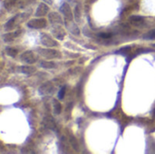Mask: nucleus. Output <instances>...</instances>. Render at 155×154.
Segmentation results:
<instances>
[{
	"label": "nucleus",
	"instance_id": "1",
	"mask_svg": "<svg viewBox=\"0 0 155 154\" xmlns=\"http://www.w3.org/2000/svg\"><path fill=\"white\" fill-rule=\"evenodd\" d=\"M28 27L32 28H42L46 27V21L45 19H34L28 23Z\"/></svg>",
	"mask_w": 155,
	"mask_h": 154
},
{
	"label": "nucleus",
	"instance_id": "2",
	"mask_svg": "<svg viewBox=\"0 0 155 154\" xmlns=\"http://www.w3.org/2000/svg\"><path fill=\"white\" fill-rule=\"evenodd\" d=\"M40 54L43 55V56H46L47 58H55L59 56V53L55 51V50H39L38 51Z\"/></svg>",
	"mask_w": 155,
	"mask_h": 154
},
{
	"label": "nucleus",
	"instance_id": "3",
	"mask_svg": "<svg viewBox=\"0 0 155 154\" xmlns=\"http://www.w3.org/2000/svg\"><path fill=\"white\" fill-rule=\"evenodd\" d=\"M21 59L23 61H25L26 63H27V64H33L36 60V58L35 57V55H34V54L32 52H26L22 55Z\"/></svg>",
	"mask_w": 155,
	"mask_h": 154
},
{
	"label": "nucleus",
	"instance_id": "4",
	"mask_svg": "<svg viewBox=\"0 0 155 154\" xmlns=\"http://www.w3.org/2000/svg\"><path fill=\"white\" fill-rule=\"evenodd\" d=\"M61 11L65 14V17L69 18V19H72V12H71V9L69 8V6L67 4H64L61 8Z\"/></svg>",
	"mask_w": 155,
	"mask_h": 154
},
{
	"label": "nucleus",
	"instance_id": "5",
	"mask_svg": "<svg viewBox=\"0 0 155 154\" xmlns=\"http://www.w3.org/2000/svg\"><path fill=\"white\" fill-rule=\"evenodd\" d=\"M47 11H48V8L46 7V5H45V4H40V6L38 7L37 10H36V16H38V17H40V16H44V15H46V12H47Z\"/></svg>",
	"mask_w": 155,
	"mask_h": 154
},
{
	"label": "nucleus",
	"instance_id": "6",
	"mask_svg": "<svg viewBox=\"0 0 155 154\" xmlns=\"http://www.w3.org/2000/svg\"><path fill=\"white\" fill-rule=\"evenodd\" d=\"M130 20L131 22L133 24V25H136V26H141L143 22V17H139V16H132L130 17Z\"/></svg>",
	"mask_w": 155,
	"mask_h": 154
},
{
	"label": "nucleus",
	"instance_id": "7",
	"mask_svg": "<svg viewBox=\"0 0 155 154\" xmlns=\"http://www.w3.org/2000/svg\"><path fill=\"white\" fill-rule=\"evenodd\" d=\"M143 38H144V39H149V40H153V39H155V29H153L152 31L149 32L146 36H144Z\"/></svg>",
	"mask_w": 155,
	"mask_h": 154
},
{
	"label": "nucleus",
	"instance_id": "8",
	"mask_svg": "<svg viewBox=\"0 0 155 154\" xmlns=\"http://www.w3.org/2000/svg\"><path fill=\"white\" fill-rule=\"evenodd\" d=\"M50 40H52V39L48 36V40H47V41H50ZM42 44L45 45V46H56V43H55V41H51V44H47V43L46 42V39L43 38V37H42Z\"/></svg>",
	"mask_w": 155,
	"mask_h": 154
},
{
	"label": "nucleus",
	"instance_id": "9",
	"mask_svg": "<svg viewBox=\"0 0 155 154\" xmlns=\"http://www.w3.org/2000/svg\"><path fill=\"white\" fill-rule=\"evenodd\" d=\"M41 66L45 67V68H53L55 67V64L54 63H50V62H43V64H41Z\"/></svg>",
	"mask_w": 155,
	"mask_h": 154
},
{
	"label": "nucleus",
	"instance_id": "10",
	"mask_svg": "<svg viewBox=\"0 0 155 154\" xmlns=\"http://www.w3.org/2000/svg\"><path fill=\"white\" fill-rule=\"evenodd\" d=\"M54 103H55V112L57 114H59V112H60V111H61V104L57 102V101H54Z\"/></svg>",
	"mask_w": 155,
	"mask_h": 154
},
{
	"label": "nucleus",
	"instance_id": "11",
	"mask_svg": "<svg viewBox=\"0 0 155 154\" xmlns=\"http://www.w3.org/2000/svg\"><path fill=\"white\" fill-rule=\"evenodd\" d=\"M7 53L10 55V56H15L17 55V51L15 49H12L11 47H8L7 48Z\"/></svg>",
	"mask_w": 155,
	"mask_h": 154
},
{
	"label": "nucleus",
	"instance_id": "12",
	"mask_svg": "<svg viewBox=\"0 0 155 154\" xmlns=\"http://www.w3.org/2000/svg\"><path fill=\"white\" fill-rule=\"evenodd\" d=\"M65 93V87H63V88L58 92V98H59L60 100H62V99L64 98Z\"/></svg>",
	"mask_w": 155,
	"mask_h": 154
},
{
	"label": "nucleus",
	"instance_id": "13",
	"mask_svg": "<svg viewBox=\"0 0 155 154\" xmlns=\"http://www.w3.org/2000/svg\"><path fill=\"white\" fill-rule=\"evenodd\" d=\"M99 36L102 38H109V37L112 36V34H109V33H101V34H99Z\"/></svg>",
	"mask_w": 155,
	"mask_h": 154
},
{
	"label": "nucleus",
	"instance_id": "14",
	"mask_svg": "<svg viewBox=\"0 0 155 154\" xmlns=\"http://www.w3.org/2000/svg\"><path fill=\"white\" fill-rule=\"evenodd\" d=\"M130 47H124L122 49H121L120 51H117V53H122V54H127L129 51H130Z\"/></svg>",
	"mask_w": 155,
	"mask_h": 154
},
{
	"label": "nucleus",
	"instance_id": "15",
	"mask_svg": "<svg viewBox=\"0 0 155 154\" xmlns=\"http://www.w3.org/2000/svg\"><path fill=\"white\" fill-rule=\"evenodd\" d=\"M46 2H47V3H51L52 2V0H45Z\"/></svg>",
	"mask_w": 155,
	"mask_h": 154
}]
</instances>
